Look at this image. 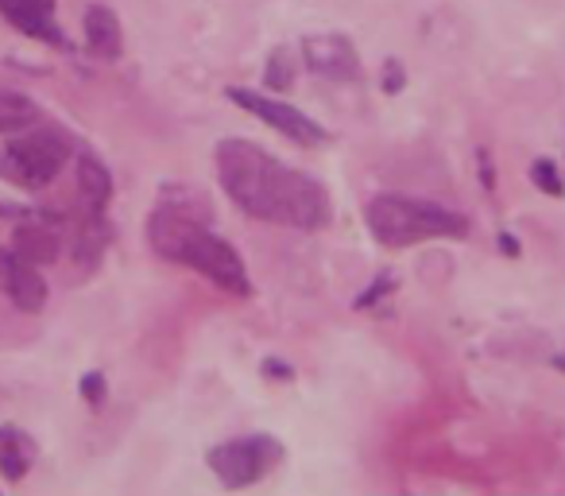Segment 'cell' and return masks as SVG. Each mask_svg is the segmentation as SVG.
I'll return each instance as SVG.
<instances>
[{
    "label": "cell",
    "instance_id": "cell-1",
    "mask_svg": "<svg viewBox=\"0 0 565 496\" xmlns=\"http://www.w3.org/2000/svg\"><path fill=\"white\" fill-rule=\"evenodd\" d=\"M217 179L248 218L291 229H322L330 221V194L307 171L279 163L252 140L217 144Z\"/></svg>",
    "mask_w": 565,
    "mask_h": 496
},
{
    "label": "cell",
    "instance_id": "cell-2",
    "mask_svg": "<svg viewBox=\"0 0 565 496\" xmlns=\"http://www.w3.org/2000/svg\"><path fill=\"white\" fill-rule=\"evenodd\" d=\"M148 241L159 256L174 264H186L194 268L198 276H205L213 287L228 295H252V279L248 268H244L241 253H236L233 244L225 236L213 233L205 221L190 218L182 205H159L148 221Z\"/></svg>",
    "mask_w": 565,
    "mask_h": 496
},
{
    "label": "cell",
    "instance_id": "cell-3",
    "mask_svg": "<svg viewBox=\"0 0 565 496\" xmlns=\"http://www.w3.org/2000/svg\"><path fill=\"white\" fill-rule=\"evenodd\" d=\"M369 233L387 249H407V244L438 241V236H465L469 221L465 213L446 210L438 202L426 198H407V194H380L364 210Z\"/></svg>",
    "mask_w": 565,
    "mask_h": 496
},
{
    "label": "cell",
    "instance_id": "cell-4",
    "mask_svg": "<svg viewBox=\"0 0 565 496\" xmlns=\"http://www.w3.org/2000/svg\"><path fill=\"white\" fill-rule=\"evenodd\" d=\"M66 156H71V144L63 136L47 133V128H35V133L20 136L17 144H9V151H4V175H12L24 187H47L66 167Z\"/></svg>",
    "mask_w": 565,
    "mask_h": 496
},
{
    "label": "cell",
    "instance_id": "cell-5",
    "mask_svg": "<svg viewBox=\"0 0 565 496\" xmlns=\"http://www.w3.org/2000/svg\"><path fill=\"white\" fill-rule=\"evenodd\" d=\"M275 462H279V442H271L267 434L233 439V442H221V446L210 450V469L217 473V481L228 488L256 485Z\"/></svg>",
    "mask_w": 565,
    "mask_h": 496
},
{
    "label": "cell",
    "instance_id": "cell-6",
    "mask_svg": "<svg viewBox=\"0 0 565 496\" xmlns=\"http://www.w3.org/2000/svg\"><path fill=\"white\" fill-rule=\"evenodd\" d=\"M228 102L241 105L244 113L259 117L264 125H271L275 133H282L287 140H295V144H307V148H315V144L326 140V128L315 125L307 113H299L295 105H287V102H275V97H264V94H256V89H244V86L228 89Z\"/></svg>",
    "mask_w": 565,
    "mask_h": 496
},
{
    "label": "cell",
    "instance_id": "cell-7",
    "mask_svg": "<svg viewBox=\"0 0 565 496\" xmlns=\"http://www.w3.org/2000/svg\"><path fill=\"white\" fill-rule=\"evenodd\" d=\"M302 59H307L310 74L330 82H353L361 74V55H356L353 40L338 32L307 35L302 40Z\"/></svg>",
    "mask_w": 565,
    "mask_h": 496
},
{
    "label": "cell",
    "instance_id": "cell-8",
    "mask_svg": "<svg viewBox=\"0 0 565 496\" xmlns=\"http://www.w3.org/2000/svg\"><path fill=\"white\" fill-rule=\"evenodd\" d=\"M0 292L9 295L12 307L28 310V315H40L43 303H47V284H43V276H40V264L20 256L17 249H4V253H0Z\"/></svg>",
    "mask_w": 565,
    "mask_h": 496
},
{
    "label": "cell",
    "instance_id": "cell-9",
    "mask_svg": "<svg viewBox=\"0 0 565 496\" xmlns=\"http://www.w3.org/2000/svg\"><path fill=\"white\" fill-rule=\"evenodd\" d=\"M0 17L32 40L63 43V32L55 24V0H0Z\"/></svg>",
    "mask_w": 565,
    "mask_h": 496
},
{
    "label": "cell",
    "instance_id": "cell-10",
    "mask_svg": "<svg viewBox=\"0 0 565 496\" xmlns=\"http://www.w3.org/2000/svg\"><path fill=\"white\" fill-rule=\"evenodd\" d=\"M86 48L94 51L97 59H105V63L120 59V51H125L120 20H117V12L105 9V4H94V9L86 12Z\"/></svg>",
    "mask_w": 565,
    "mask_h": 496
},
{
    "label": "cell",
    "instance_id": "cell-11",
    "mask_svg": "<svg viewBox=\"0 0 565 496\" xmlns=\"http://www.w3.org/2000/svg\"><path fill=\"white\" fill-rule=\"evenodd\" d=\"M78 182H82V198H86V210L94 221H102L105 205L113 198V179L94 156H82L78 159Z\"/></svg>",
    "mask_w": 565,
    "mask_h": 496
},
{
    "label": "cell",
    "instance_id": "cell-12",
    "mask_svg": "<svg viewBox=\"0 0 565 496\" xmlns=\"http://www.w3.org/2000/svg\"><path fill=\"white\" fill-rule=\"evenodd\" d=\"M20 256H28L32 264H51L58 256V236L55 229L47 225H28L17 233V244H12Z\"/></svg>",
    "mask_w": 565,
    "mask_h": 496
},
{
    "label": "cell",
    "instance_id": "cell-13",
    "mask_svg": "<svg viewBox=\"0 0 565 496\" xmlns=\"http://www.w3.org/2000/svg\"><path fill=\"white\" fill-rule=\"evenodd\" d=\"M28 465H32V450L20 439V431L0 426V473L9 481H20L28 473Z\"/></svg>",
    "mask_w": 565,
    "mask_h": 496
},
{
    "label": "cell",
    "instance_id": "cell-14",
    "mask_svg": "<svg viewBox=\"0 0 565 496\" xmlns=\"http://www.w3.org/2000/svg\"><path fill=\"white\" fill-rule=\"evenodd\" d=\"M35 120H40V109L24 94L0 89V133H20V128L35 125Z\"/></svg>",
    "mask_w": 565,
    "mask_h": 496
},
{
    "label": "cell",
    "instance_id": "cell-15",
    "mask_svg": "<svg viewBox=\"0 0 565 496\" xmlns=\"http://www.w3.org/2000/svg\"><path fill=\"white\" fill-rule=\"evenodd\" d=\"M264 82L271 89H291V82H295V55H291V48H275L271 51V63H267Z\"/></svg>",
    "mask_w": 565,
    "mask_h": 496
},
{
    "label": "cell",
    "instance_id": "cell-16",
    "mask_svg": "<svg viewBox=\"0 0 565 496\" xmlns=\"http://www.w3.org/2000/svg\"><path fill=\"white\" fill-rule=\"evenodd\" d=\"M531 179L539 182L542 190H546V194H565V187H562V175H557V167L550 163V159H534L531 163Z\"/></svg>",
    "mask_w": 565,
    "mask_h": 496
},
{
    "label": "cell",
    "instance_id": "cell-17",
    "mask_svg": "<svg viewBox=\"0 0 565 496\" xmlns=\"http://www.w3.org/2000/svg\"><path fill=\"white\" fill-rule=\"evenodd\" d=\"M82 392H86V400L94 403V408H102V400H105V384H102V377H86V384H82Z\"/></svg>",
    "mask_w": 565,
    "mask_h": 496
},
{
    "label": "cell",
    "instance_id": "cell-18",
    "mask_svg": "<svg viewBox=\"0 0 565 496\" xmlns=\"http://www.w3.org/2000/svg\"><path fill=\"white\" fill-rule=\"evenodd\" d=\"M500 249H503L508 256H519V241H515V236H508V233L500 236Z\"/></svg>",
    "mask_w": 565,
    "mask_h": 496
},
{
    "label": "cell",
    "instance_id": "cell-19",
    "mask_svg": "<svg viewBox=\"0 0 565 496\" xmlns=\"http://www.w3.org/2000/svg\"><path fill=\"white\" fill-rule=\"evenodd\" d=\"M554 369H562V372H565V349H562V353L554 357Z\"/></svg>",
    "mask_w": 565,
    "mask_h": 496
}]
</instances>
